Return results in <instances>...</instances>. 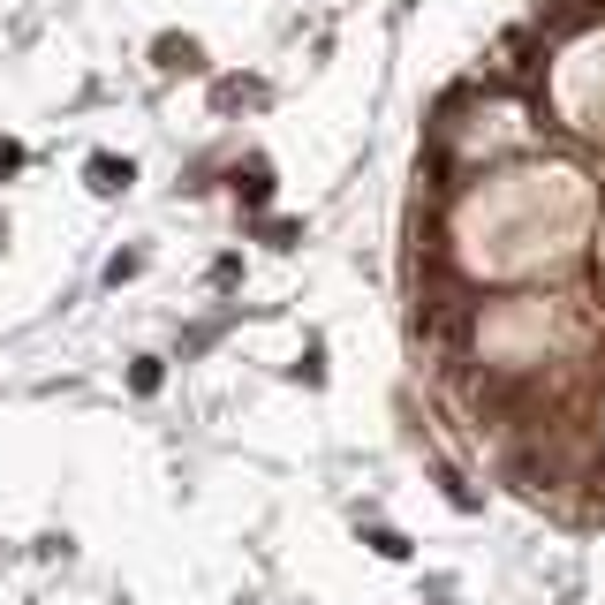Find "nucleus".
I'll use <instances>...</instances> for the list:
<instances>
[{
	"instance_id": "f257e3e1",
	"label": "nucleus",
	"mask_w": 605,
	"mask_h": 605,
	"mask_svg": "<svg viewBox=\"0 0 605 605\" xmlns=\"http://www.w3.org/2000/svg\"><path fill=\"white\" fill-rule=\"evenodd\" d=\"M401 311L439 432L605 530V0H553L432 99Z\"/></svg>"
},
{
	"instance_id": "f03ea898",
	"label": "nucleus",
	"mask_w": 605,
	"mask_h": 605,
	"mask_svg": "<svg viewBox=\"0 0 605 605\" xmlns=\"http://www.w3.org/2000/svg\"><path fill=\"white\" fill-rule=\"evenodd\" d=\"M8 167H16V144H0V174H8Z\"/></svg>"
}]
</instances>
